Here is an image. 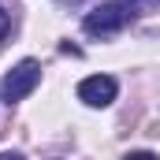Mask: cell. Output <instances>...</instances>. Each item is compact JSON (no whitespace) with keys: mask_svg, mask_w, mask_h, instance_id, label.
Masks as SVG:
<instances>
[{"mask_svg":"<svg viewBox=\"0 0 160 160\" xmlns=\"http://www.w3.org/2000/svg\"><path fill=\"white\" fill-rule=\"evenodd\" d=\"M38 82H41V63H38V60H22V63H15V67L4 75V101H8V104L22 101L26 93H34Z\"/></svg>","mask_w":160,"mask_h":160,"instance_id":"obj_1","label":"cell"},{"mask_svg":"<svg viewBox=\"0 0 160 160\" xmlns=\"http://www.w3.org/2000/svg\"><path fill=\"white\" fill-rule=\"evenodd\" d=\"M127 19H130V11H127L123 4H101V8H93V11L86 15L82 30H86V34H93V38H104V34L123 30V26H127Z\"/></svg>","mask_w":160,"mask_h":160,"instance_id":"obj_2","label":"cell"},{"mask_svg":"<svg viewBox=\"0 0 160 160\" xmlns=\"http://www.w3.org/2000/svg\"><path fill=\"white\" fill-rule=\"evenodd\" d=\"M116 93H119V86L112 75H89L78 82V101H86L89 108H108L116 101Z\"/></svg>","mask_w":160,"mask_h":160,"instance_id":"obj_3","label":"cell"},{"mask_svg":"<svg viewBox=\"0 0 160 160\" xmlns=\"http://www.w3.org/2000/svg\"><path fill=\"white\" fill-rule=\"evenodd\" d=\"M123 160H160V157H153V153H127Z\"/></svg>","mask_w":160,"mask_h":160,"instance_id":"obj_4","label":"cell"},{"mask_svg":"<svg viewBox=\"0 0 160 160\" xmlns=\"http://www.w3.org/2000/svg\"><path fill=\"white\" fill-rule=\"evenodd\" d=\"M8 26H11V19H8V11H4V8H0V38H4V34H8Z\"/></svg>","mask_w":160,"mask_h":160,"instance_id":"obj_5","label":"cell"},{"mask_svg":"<svg viewBox=\"0 0 160 160\" xmlns=\"http://www.w3.org/2000/svg\"><path fill=\"white\" fill-rule=\"evenodd\" d=\"M0 160H22V153H0Z\"/></svg>","mask_w":160,"mask_h":160,"instance_id":"obj_6","label":"cell"},{"mask_svg":"<svg viewBox=\"0 0 160 160\" xmlns=\"http://www.w3.org/2000/svg\"><path fill=\"white\" fill-rule=\"evenodd\" d=\"M153 4H157V8H160V0H153Z\"/></svg>","mask_w":160,"mask_h":160,"instance_id":"obj_7","label":"cell"}]
</instances>
